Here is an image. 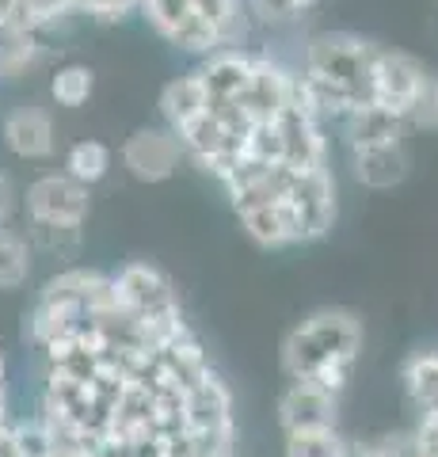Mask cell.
<instances>
[{
    "instance_id": "6da1fadb",
    "label": "cell",
    "mask_w": 438,
    "mask_h": 457,
    "mask_svg": "<svg viewBox=\"0 0 438 457\" xmlns=\"http://www.w3.org/2000/svg\"><path fill=\"white\" fill-rule=\"evenodd\" d=\"M377 42L351 31H317L302 42L293 65L298 92L320 122H339L355 107L370 104V77L377 62Z\"/></svg>"
},
{
    "instance_id": "7a4b0ae2",
    "label": "cell",
    "mask_w": 438,
    "mask_h": 457,
    "mask_svg": "<svg viewBox=\"0 0 438 457\" xmlns=\"http://www.w3.org/2000/svg\"><path fill=\"white\" fill-rule=\"evenodd\" d=\"M362 351V320L347 309H317L282 339V374L313 381L328 393H343Z\"/></svg>"
},
{
    "instance_id": "3957f363",
    "label": "cell",
    "mask_w": 438,
    "mask_h": 457,
    "mask_svg": "<svg viewBox=\"0 0 438 457\" xmlns=\"http://www.w3.org/2000/svg\"><path fill=\"white\" fill-rule=\"evenodd\" d=\"M111 286H115V302L141 320L153 347H164V343L191 332L187 320H183L176 286L161 267L134 260L111 275Z\"/></svg>"
},
{
    "instance_id": "277c9868",
    "label": "cell",
    "mask_w": 438,
    "mask_h": 457,
    "mask_svg": "<svg viewBox=\"0 0 438 457\" xmlns=\"http://www.w3.org/2000/svg\"><path fill=\"white\" fill-rule=\"evenodd\" d=\"M431 80L434 77L423 69L419 57L404 54V50H393V46H381L377 62H374V77H370V104L408 119V114L416 111V104L423 99V92H427Z\"/></svg>"
},
{
    "instance_id": "5b68a950",
    "label": "cell",
    "mask_w": 438,
    "mask_h": 457,
    "mask_svg": "<svg viewBox=\"0 0 438 457\" xmlns=\"http://www.w3.org/2000/svg\"><path fill=\"white\" fill-rule=\"evenodd\" d=\"M92 187H84L65 171H46L27 183L20 195V206L27 221H46V225H84L92 213Z\"/></svg>"
},
{
    "instance_id": "8992f818",
    "label": "cell",
    "mask_w": 438,
    "mask_h": 457,
    "mask_svg": "<svg viewBox=\"0 0 438 457\" xmlns=\"http://www.w3.org/2000/svg\"><path fill=\"white\" fill-rule=\"evenodd\" d=\"M286 206L293 213V228H298V240L302 245H313L320 240L328 228L335 225V176H332V164H320V168H302L293 176L290 191H286Z\"/></svg>"
},
{
    "instance_id": "52a82bcc",
    "label": "cell",
    "mask_w": 438,
    "mask_h": 457,
    "mask_svg": "<svg viewBox=\"0 0 438 457\" xmlns=\"http://www.w3.org/2000/svg\"><path fill=\"white\" fill-rule=\"evenodd\" d=\"M122 168L130 171L137 183H164L172 179L179 164L187 161L183 156L179 137L168 130V126H141L130 137L122 141Z\"/></svg>"
},
{
    "instance_id": "ba28073f",
    "label": "cell",
    "mask_w": 438,
    "mask_h": 457,
    "mask_svg": "<svg viewBox=\"0 0 438 457\" xmlns=\"http://www.w3.org/2000/svg\"><path fill=\"white\" fill-rule=\"evenodd\" d=\"M0 141L16 161H50L58 153V126L42 104H16L0 119Z\"/></svg>"
},
{
    "instance_id": "9c48e42d",
    "label": "cell",
    "mask_w": 438,
    "mask_h": 457,
    "mask_svg": "<svg viewBox=\"0 0 438 457\" xmlns=\"http://www.w3.org/2000/svg\"><path fill=\"white\" fill-rule=\"evenodd\" d=\"M339 423V396L320 389L313 381H290L278 396V427L282 435L293 431H320Z\"/></svg>"
},
{
    "instance_id": "30bf717a",
    "label": "cell",
    "mask_w": 438,
    "mask_h": 457,
    "mask_svg": "<svg viewBox=\"0 0 438 457\" xmlns=\"http://www.w3.org/2000/svg\"><path fill=\"white\" fill-rule=\"evenodd\" d=\"M252 69H256V50L252 46H229L199 57L194 73H199L210 104H240V96L248 92Z\"/></svg>"
},
{
    "instance_id": "8fae6325",
    "label": "cell",
    "mask_w": 438,
    "mask_h": 457,
    "mask_svg": "<svg viewBox=\"0 0 438 457\" xmlns=\"http://www.w3.org/2000/svg\"><path fill=\"white\" fill-rule=\"evenodd\" d=\"M339 134H343V145L347 153H359V149H377V145H397L408 134V119L393 114L377 104H366V107H355L351 114L335 122Z\"/></svg>"
},
{
    "instance_id": "7c38bea8",
    "label": "cell",
    "mask_w": 438,
    "mask_h": 457,
    "mask_svg": "<svg viewBox=\"0 0 438 457\" xmlns=\"http://www.w3.org/2000/svg\"><path fill=\"white\" fill-rule=\"evenodd\" d=\"M412 171V156H408L404 141L397 145H377V149H359L351 153V176L366 191H393L401 187Z\"/></svg>"
},
{
    "instance_id": "4fadbf2b",
    "label": "cell",
    "mask_w": 438,
    "mask_h": 457,
    "mask_svg": "<svg viewBox=\"0 0 438 457\" xmlns=\"http://www.w3.org/2000/svg\"><path fill=\"white\" fill-rule=\"evenodd\" d=\"M50 57V38L27 27H0V84L23 80Z\"/></svg>"
},
{
    "instance_id": "5bb4252c",
    "label": "cell",
    "mask_w": 438,
    "mask_h": 457,
    "mask_svg": "<svg viewBox=\"0 0 438 457\" xmlns=\"http://www.w3.org/2000/svg\"><path fill=\"white\" fill-rule=\"evenodd\" d=\"M210 107V96H206V88H202V80H199V73H183V77H172L164 84V92H161V119H164V126L168 130H183L187 122H194L199 114Z\"/></svg>"
},
{
    "instance_id": "9a60e30c",
    "label": "cell",
    "mask_w": 438,
    "mask_h": 457,
    "mask_svg": "<svg viewBox=\"0 0 438 457\" xmlns=\"http://www.w3.org/2000/svg\"><path fill=\"white\" fill-rule=\"evenodd\" d=\"M27 245H31L35 260H77L84 248V225H46V221H27Z\"/></svg>"
},
{
    "instance_id": "2e32d148",
    "label": "cell",
    "mask_w": 438,
    "mask_h": 457,
    "mask_svg": "<svg viewBox=\"0 0 438 457\" xmlns=\"http://www.w3.org/2000/svg\"><path fill=\"white\" fill-rule=\"evenodd\" d=\"M35 270V252L27 237L12 225H0V290H20Z\"/></svg>"
},
{
    "instance_id": "e0dca14e",
    "label": "cell",
    "mask_w": 438,
    "mask_h": 457,
    "mask_svg": "<svg viewBox=\"0 0 438 457\" xmlns=\"http://www.w3.org/2000/svg\"><path fill=\"white\" fill-rule=\"evenodd\" d=\"M404 378V393L419 411H434L438 408V351H419L404 362L401 370Z\"/></svg>"
},
{
    "instance_id": "ac0fdd59",
    "label": "cell",
    "mask_w": 438,
    "mask_h": 457,
    "mask_svg": "<svg viewBox=\"0 0 438 457\" xmlns=\"http://www.w3.org/2000/svg\"><path fill=\"white\" fill-rule=\"evenodd\" d=\"M95 92V73L92 65H80V62H69V65H58L50 73V99L65 111H77L92 99Z\"/></svg>"
},
{
    "instance_id": "d6986e66",
    "label": "cell",
    "mask_w": 438,
    "mask_h": 457,
    "mask_svg": "<svg viewBox=\"0 0 438 457\" xmlns=\"http://www.w3.org/2000/svg\"><path fill=\"white\" fill-rule=\"evenodd\" d=\"M62 171L73 176L77 183H84V187H95V183H103L107 171H111V149L95 137H84V141H77V145H69Z\"/></svg>"
},
{
    "instance_id": "ffe728a7",
    "label": "cell",
    "mask_w": 438,
    "mask_h": 457,
    "mask_svg": "<svg viewBox=\"0 0 438 457\" xmlns=\"http://www.w3.org/2000/svg\"><path fill=\"white\" fill-rule=\"evenodd\" d=\"M191 12H194V0H141L137 16L149 23V31L157 38L172 42V35L187 23Z\"/></svg>"
},
{
    "instance_id": "44dd1931",
    "label": "cell",
    "mask_w": 438,
    "mask_h": 457,
    "mask_svg": "<svg viewBox=\"0 0 438 457\" xmlns=\"http://www.w3.org/2000/svg\"><path fill=\"white\" fill-rule=\"evenodd\" d=\"M347 438L335 427H320V431H293L282 442V457H343Z\"/></svg>"
},
{
    "instance_id": "7402d4cb",
    "label": "cell",
    "mask_w": 438,
    "mask_h": 457,
    "mask_svg": "<svg viewBox=\"0 0 438 457\" xmlns=\"http://www.w3.org/2000/svg\"><path fill=\"white\" fill-rule=\"evenodd\" d=\"M141 0H69V12L92 23H126L137 16Z\"/></svg>"
},
{
    "instance_id": "603a6c76",
    "label": "cell",
    "mask_w": 438,
    "mask_h": 457,
    "mask_svg": "<svg viewBox=\"0 0 438 457\" xmlns=\"http://www.w3.org/2000/svg\"><path fill=\"white\" fill-rule=\"evenodd\" d=\"M374 450L377 457H423L419 453V442H416V431H389L374 438Z\"/></svg>"
},
{
    "instance_id": "cb8c5ba5",
    "label": "cell",
    "mask_w": 438,
    "mask_h": 457,
    "mask_svg": "<svg viewBox=\"0 0 438 457\" xmlns=\"http://www.w3.org/2000/svg\"><path fill=\"white\" fill-rule=\"evenodd\" d=\"M416 442H419V453L423 457H438V408L434 411H419Z\"/></svg>"
},
{
    "instance_id": "d4e9b609",
    "label": "cell",
    "mask_w": 438,
    "mask_h": 457,
    "mask_svg": "<svg viewBox=\"0 0 438 457\" xmlns=\"http://www.w3.org/2000/svg\"><path fill=\"white\" fill-rule=\"evenodd\" d=\"M16 206H20V195H16V187H12V179L4 176V171H0V225L12 221Z\"/></svg>"
},
{
    "instance_id": "484cf974",
    "label": "cell",
    "mask_w": 438,
    "mask_h": 457,
    "mask_svg": "<svg viewBox=\"0 0 438 457\" xmlns=\"http://www.w3.org/2000/svg\"><path fill=\"white\" fill-rule=\"evenodd\" d=\"M343 457H377V450H374V442H362V438H347V446H343Z\"/></svg>"
},
{
    "instance_id": "4316f807",
    "label": "cell",
    "mask_w": 438,
    "mask_h": 457,
    "mask_svg": "<svg viewBox=\"0 0 438 457\" xmlns=\"http://www.w3.org/2000/svg\"><path fill=\"white\" fill-rule=\"evenodd\" d=\"M8 4L12 0H0V27H8Z\"/></svg>"
},
{
    "instance_id": "83f0119b",
    "label": "cell",
    "mask_w": 438,
    "mask_h": 457,
    "mask_svg": "<svg viewBox=\"0 0 438 457\" xmlns=\"http://www.w3.org/2000/svg\"><path fill=\"white\" fill-rule=\"evenodd\" d=\"M233 457H252V453H240V450H236V453H233Z\"/></svg>"
}]
</instances>
